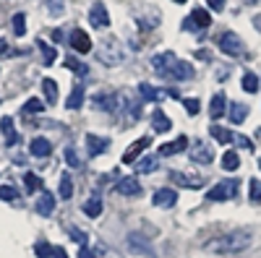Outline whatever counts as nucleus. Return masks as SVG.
Listing matches in <instances>:
<instances>
[{
    "label": "nucleus",
    "instance_id": "6e6d98bb",
    "mask_svg": "<svg viewBox=\"0 0 261 258\" xmlns=\"http://www.w3.org/2000/svg\"><path fill=\"white\" fill-rule=\"evenodd\" d=\"M258 167H261V159H258Z\"/></svg>",
    "mask_w": 261,
    "mask_h": 258
},
{
    "label": "nucleus",
    "instance_id": "5701e85b",
    "mask_svg": "<svg viewBox=\"0 0 261 258\" xmlns=\"http://www.w3.org/2000/svg\"><path fill=\"white\" fill-rule=\"evenodd\" d=\"M139 94H141V99L144 102H160L162 99V92H157L151 83H146V81H141L139 83Z\"/></svg>",
    "mask_w": 261,
    "mask_h": 258
},
{
    "label": "nucleus",
    "instance_id": "6ab92c4d",
    "mask_svg": "<svg viewBox=\"0 0 261 258\" xmlns=\"http://www.w3.org/2000/svg\"><path fill=\"white\" fill-rule=\"evenodd\" d=\"M94 110H105V112L118 110V97L115 94H97L94 97Z\"/></svg>",
    "mask_w": 261,
    "mask_h": 258
},
{
    "label": "nucleus",
    "instance_id": "f03ea898",
    "mask_svg": "<svg viewBox=\"0 0 261 258\" xmlns=\"http://www.w3.org/2000/svg\"><path fill=\"white\" fill-rule=\"evenodd\" d=\"M253 243V235L248 230H230L225 235H217V238L206 240V250L212 253H241Z\"/></svg>",
    "mask_w": 261,
    "mask_h": 258
},
{
    "label": "nucleus",
    "instance_id": "20e7f679",
    "mask_svg": "<svg viewBox=\"0 0 261 258\" xmlns=\"http://www.w3.org/2000/svg\"><path fill=\"white\" fill-rule=\"evenodd\" d=\"M217 47L230 58H238V55H243V39L235 32H222L220 37H217Z\"/></svg>",
    "mask_w": 261,
    "mask_h": 258
},
{
    "label": "nucleus",
    "instance_id": "9b49d317",
    "mask_svg": "<svg viewBox=\"0 0 261 258\" xmlns=\"http://www.w3.org/2000/svg\"><path fill=\"white\" fill-rule=\"evenodd\" d=\"M89 21H92V26H97V29L110 26V16H107L105 3H94V6H92V11H89Z\"/></svg>",
    "mask_w": 261,
    "mask_h": 258
},
{
    "label": "nucleus",
    "instance_id": "c9c22d12",
    "mask_svg": "<svg viewBox=\"0 0 261 258\" xmlns=\"http://www.w3.org/2000/svg\"><path fill=\"white\" fill-rule=\"evenodd\" d=\"M0 201H11V204H18V190L13 185H3L0 188Z\"/></svg>",
    "mask_w": 261,
    "mask_h": 258
},
{
    "label": "nucleus",
    "instance_id": "7ed1b4c3",
    "mask_svg": "<svg viewBox=\"0 0 261 258\" xmlns=\"http://www.w3.org/2000/svg\"><path fill=\"white\" fill-rule=\"evenodd\" d=\"M97 55H99V60L105 63V66H120L123 63V47H120V42L115 37L102 39L99 47H97Z\"/></svg>",
    "mask_w": 261,
    "mask_h": 258
},
{
    "label": "nucleus",
    "instance_id": "09e8293b",
    "mask_svg": "<svg viewBox=\"0 0 261 258\" xmlns=\"http://www.w3.org/2000/svg\"><path fill=\"white\" fill-rule=\"evenodd\" d=\"M53 258H68V255H65V250H63V248H58V245H55V250H53Z\"/></svg>",
    "mask_w": 261,
    "mask_h": 258
},
{
    "label": "nucleus",
    "instance_id": "39448f33",
    "mask_svg": "<svg viewBox=\"0 0 261 258\" xmlns=\"http://www.w3.org/2000/svg\"><path fill=\"white\" fill-rule=\"evenodd\" d=\"M235 193H238V183L235 180H222V183H217L214 188L206 190V198L209 201H230Z\"/></svg>",
    "mask_w": 261,
    "mask_h": 258
},
{
    "label": "nucleus",
    "instance_id": "473e14b6",
    "mask_svg": "<svg viewBox=\"0 0 261 258\" xmlns=\"http://www.w3.org/2000/svg\"><path fill=\"white\" fill-rule=\"evenodd\" d=\"M238 164H241V159H238V154H235V152H225V154H222V169L235 172V169H238Z\"/></svg>",
    "mask_w": 261,
    "mask_h": 258
},
{
    "label": "nucleus",
    "instance_id": "864d4df0",
    "mask_svg": "<svg viewBox=\"0 0 261 258\" xmlns=\"http://www.w3.org/2000/svg\"><path fill=\"white\" fill-rule=\"evenodd\" d=\"M243 3H246V6H253V3H258V0H243Z\"/></svg>",
    "mask_w": 261,
    "mask_h": 258
},
{
    "label": "nucleus",
    "instance_id": "aec40b11",
    "mask_svg": "<svg viewBox=\"0 0 261 258\" xmlns=\"http://www.w3.org/2000/svg\"><path fill=\"white\" fill-rule=\"evenodd\" d=\"M37 47H39V52H42V63H45V66H53V63L58 60V50H55L53 45H47L45 39H37Z\"/></svg>",
    "mask_w": 261,
    "mask_h": 258
},
{
    "label": "nucleus",
    "instance_id": "e433bc0d",
    "mask_svg": "<svg viewBox=\"0 0 261 258\" xmlns=\"http://www.w3.org/2000/svg\"><path fill=\"white\" fill-rule=\"evenodd\" d=\"M42 110H45V102H39V99H34V97L24 104V115H32V112L37 115V112H42Z\"/></svg>",
    "mask_w": 261,
    "mask_h": 258
},
{
    "label": "nucleus",
    "instance_id": "f8f14e48",
    "mask_svg": "<svg viewBox=\"0 0 261 258\" xmlns=\"http://www.w3.org/2000/svg\"><path fill=\"white\" fill-rule=\"evenodd\" d=\"M86 149H89V154H92V157H97V154H105L107 149H110V138L89 133V136H86Z\"/></svg>",
    "mask_w": 261,
    "mask_h": 258
},
{
    "label": "nucleus",
    "instance_id": "2eb2a0df",
    "mask_svg": "<svg viewBox=\"0 0 261 258\" xmlns=\"http://www.w3.org/2000/svg\"><path fill=\"white\" fill-rule=\"evenodd\" d=\"M188 149V138L186 136H178L175 141H170V144H162L160 146V157H172V154H180Z\"/></svg>",
    "mask_w": 261,
    "mask_h": 258
},
{
    "label": "nucleus",
    "instance_id": "2f4dec72",
    "mask_svg": "<svg viewBox=\"0 0 261 258\" xmlns=\"http://www.w3.org/2000/svg\"><path fill=\"white\" fill-rule=\"evenodd\" d=\"M24 185H27V193L42 190V178L34 175V172H24Z\"/></svg>",
    "mask_w": 261,
    "mask_h": 258
},
{
    "label": "nucleus",
    "instance_id": "9d476101",
    "mask_svg": "<svg viewBox=\"0 0 261 258\" xmlns=\"http://www.w3.org/2000/svg\"><path fill=\"white\" fill-rule=\"evenodd\" d=\"M151 201H154V206H160V209H172V206L178 204V193L172 190V188H160Z\"/></svg>",
    "mask_w": 261,
    "mask_h": 258
},
{
    "label": "nucleus",
    "instance_id": "f704fd0d",
    "mask_svg": "<svg viewBox=\"0 0 261 258\" xmlns=\"http://www.w3.org/2000/svg\"><path fill=\"white\" fill-rule=\"evenodd\" d=\"M71 196H73V180H71L68 175H63V178H60V198L68 201Z\"/></svg>",
    "mask_w": 261,
    "mask_h": 258
},
{
    "label": "nucleus",
    "instance_id": "4468645a",
    "mask_svg": "<svg viewBox=\"0 0 261 258\" xmlns=\"http://www.w3.org/2000/svg\"><path fill=\"white\" fill-rule=\"evenodd\" d=\"M29 152H32V157L45 159V157H50V154H53V144H50L47 138L37 136V138H32V144H29Z\"/></svg>",
    "mask_w": 261,
    "mask_h": 258
},
{
    "label": "nucleus",
    "instance_id": "0eeeda50",
    "mask_svg": "<svg viewBox=\"0 0 261 258\" xmlns=\"http://www.w3.org/2000/svg\"><path fill=\"white\" fill-rule=\"evenodd\" d=\"M191 162L193 164H212L214 162V149L209 144H196L191 149Z\"/></svg>",
    "mask_w": 261,
    "mask_h": 258
},
{
    "label": "nucleus",
    "instance_id": "1a4fd4ad",
    "mask_svg": "<svg viewBox=\"0 0 261 258\" xmlns=\"http://www.w3.org/2000/svg\"><path fill=\"white\" fill-rule=\"evenodd\" d=\"M149 144H151V141H149V136H141L139 141H134V144L128 146V152L123 154V164H136V162H139V154L144 152V149H146Z\"/></svg>",
    "mask_w": 261,
    "mask_h": 258
},
{
    "label": "nucleus",
    "instance_id": "4be33fe9",
    "mask_svg": "<svg viewBox=\"0 0 261 258\" xmlns=\"http://www.w3.org/2000/svg\"><path fill=\"white\" fill-rule=\"evenodd\" d=\"M225 94H214L212 97V104H209V115H212V120H220L222 115H225Z\"/></svg>",
    "mask_w": 261,
    "mask_h": 258
},
{
    "label": "nucleus",
    "instance_id": "393cba45",
    "mask_svg": "<svg viewBox=\"0 0 261 258\" xmlns=\"http://www.w3.org/2000/svg\"><path fill=\"white\" fill-rule=\"evenodd\" d=\"M246 118H248V104L232 102V107H230V120H232V123H243Z\"/></svg>",
    "mask_w": 261,
    "mask_h": 258
},
{
    "label": "nucleus",
    "instance_id": "f257e3e1",
    "mask_svg": "<svg viewBox=\"0 0 261 258\" xmlns=\"http://www.w3.org/2000/svg\"><path fill=\"white\" fill-rule=\"evenodd\" d=\"M151 68H154L162 78L170 81H188L193 76V66L186 60H178L172 52H160L151 58Z\"/></svg>",
    "mask_w": 261,
    "mask_h": 258
},
{
    "label": "nucleus",
    "instance_id": "49530a36",
    "mask_svg": "<svg viewBox=\"0 0 261 258\" xmlns=\"http://www.w3.org/2000/svg\"><path fill=\"white\" fill-rule=\"evenodd\" d=\"M68 232H71V238H73V240H79V243H81V245H84V243H86V235H84V232H81V230H73V227H71V230H68Z\"/></svg>",
    "mask_w": 261,
    "mask_h": 258
},
{
    "label": "nucleus",
    "instance_id": "f3484780",
    "mask_svg": "<svg viewBox=\"0 0 261 258\" xmlns=\"http://www.w3.org/2000/svg\"><path fill=\"white\" fill-rule=\"evenodd\" d=\"M170 180L172 183H180L183 188H191V190H199L204 185L201 178H191V175H186V172H170Z\"/></svg>",
    "mask_w": 261,
    "mask_h": 258
},
{
    "label": "nucleus",
    "instance_id": "423d86ee",
    "mask_svg": "<svg viewBox=\"0 0 261 258\" xmlns=\"http://www.w3.org/2000/svg\"><path fill=\"white\" fill-rule=\"evenodd\" d=\"M209 26H212V16L206 8H193V13L183 24V29H209Z\"/></svg>",
    "mask_w": 261,
    "mask_h": 258
},
{
    "label": "nucleus",
    "instance_id": "dca6fc26",
    "mask_svg": "<svg viewBox=\"0 0 261 258\" xmlns=\"http://www.w3.org/2000/svg\"><path fill=\"white\" fill-rule=\"evenodd\" d=\"M34 209H37V214H42V217H50V214L55 211V196L47 193V190H42V196L37 198Z\"/></svg>",
    "mask_w": 261,
    "mask_h": 258
},
{
    "label": "nucleus",
    "instance_id": "37998d69",
    "mask_svg": "<svg viewBox=\"0 0 261 258\" xmlns=\"http://www.w3.org/2000/svg\"><path fill=\"white\" fill-rule=\"evenodd\" d=\"M206 6H209L212 11H217V13H222L225 6H227V0H206Z\"/></svg>",
    "mask_w": 261,
    "mask_h": 258
},
{
    "label": "nucleus",
    "instance_id": "ea45409f",
    "mask_svg": "<svg viewBox=\"0 0 261 258\" xmlns=\"http://www.w3.org/2000/svg\"><path fill=\"white\" fill-rule=\"evenodd\" d=\"M248 185H251V201H253V204H258V201H261V180H256V178H253Z\"/></svg>",
    "mask_w": 261,
    "mask_h": 258
},
{
    "label": "nucleus",
    "instance_id": "412c9836",
    "mask_svg": "<svg viewBox=\"0 0 261 258\" xmlns=\"http://www.w3.org/2000/svg\"><path fill=\"white\" fill-rule=\"evenodd\" d=\"M0 131H3L8 146H16L18 144V133H16V128H13V118H3V120H0Z\"/></svg>",
    "mask_w": 261,
    "mask_h": 258
},
{
    "label": "nucleus",
    "instance_id": "603ef678",
    "mask_svg": "<svg viewBox=\"0 0 261 258\" xmlns=\"http://www.w3.org/2000/svg\"><path fill=\"white\" fill-rule=\"evenodd\" d=\"M53 39H55V42H60V39H63V32H60V29H55V32H53Z\"/></svg>",
    "mask_w": 261,
    "mask_h": 258
},
{
    "label": "nucleus",
    "instance_id": "58836bf2",
    "mask_svg": "<svg viewBox=\"0 0 261 258\" xmlns=\"http://www.w3.org/2000/svg\"><path fill=\"white\" fill-rule=\"evenodd\" d=\"M53 250H55V245H50V243H37V245H34V253H37L39 258H50Z\"/></svg>",
    "mask_w": 261,
    "mask_h": 258
},
{
    "label": "nucleus",
    "instance_id": "c03bdc74",
    "mask_svg": "<svg viewBox=\"0 0 261 258\" xmlns=\"http://www.w3.org/2000/svg\"><path fill=\"white\" fill-rule=\"evenodd\" d=\"M47 8H50V13L60 16L63 13V0H47Z\"/></svg>",
    "mask_w": 261,
    "mask_h": 258
},
{
    "label": "nucleus",
    "instance_id": "a18cd8bd",
    "mask_svg": "<svg viewBox=\"0 0 261 258\" xmlns=\"http://www.w3.org/2000/svg\"><path fill=\"white\" fill-rule=\"evenodd\" d=\"M232 144H235V146H243V149H248V152L253 149L251 138H246V136H235V138H232Z\"/></svg>",
    "mask_w": 261,
    "mask_h": 258
},
{
    "label": "nucleus",
    "instance_id": "8fccbe9b",
    "mask_svg": "<svg viewBox=\"0 0 261 258\" xmlns=\"http://www.w3.org/2000/svg\"><path fill=\"white\" fill-rule=\"evenodd\" d=\"M253 26H256V32H261V13L253 16Z\"/></svg>",
    "mask_w": 261,
    "mask_h": 258
},
{
    "label": "nucleus",
    "instance_id": "3c124183",
    "mask_svg": "<svg viewBox=\"0 0 261 258\" xmlns=\"http://www.w3.org/2000/svg\"><path fill=\"white\" fill-rule=\"evenodd\" d=\"M3 52H8V42L0 39V55H3Z\"/></svg>",
    "mask_w": 261,
    "mask_h": 258
},
{
    "label": "nucleus",
    "instance_id": "bb28decb",
    "mask_svg": "<svg viewBox=\"0 0 261 258\" xmlns=\"http://www.w3.org/2000/svg\"><path fill=\"white\" fill-rule=\"evenodd\" d=\"M42 89H45L47 104H55V102H58V83H55L53 78H42Z\"/></svg>",
    "mask_w": 261,
    "mask_h": 258
},
{
    "label": "nucleus",
    "instance_id": "7c9ffc66",
    "mask_svg": "<svg viewBox=\"0 0 261 258\" xmlns=\"http://www.w3.org/2000/svg\"><path fill=\"white\" fill-rule=\"evenodd\" d=\"M11 26H13V34H16V37H24V34H27V16H24V13H16V16L11 18Z\"/></svg>",
    "mask_w": 261,
    "mask_h": 258
},
{
    "label": "nucleus",
    "instance_id": "4c0bfd02",
    "mask_svg": "<svg viewBox=\"0 0 261 258\" xmlns=\"http://www.w3.org/2000/svg\"><path fill=\"white\" fill-rule=\"evenodd\" d=\"M65 162H68V167H73V169H79L81 167V157H79V152L76 149H65Z\"/></svg>",
    "mask_w": 261,
    "mask_h": 258
},
{
    "label": "nucleus",
    "instance_id": "de8ad7c7",
    "mask_svg": "<svg viewBox=\"0 0 261 258\" xmlns=\"http://www.w3.org/2000/svg\"><path fill=\"white\" fill-rule=\"evenodd\" d=\"M79 258H94V250L92 248H81L79 250Z\"/></svg>",
    "mask_w": 261,
    "mask_h": 258
},
{
    "label": "nucleus",
    "instance_id": "c756f323",
    "mask_svg": "<svg viewBox=\"0 0 261 258\" xmlns=\"http://www.w3.org/2000/svg\"><path fill=\"white\" fill-rule=\"evenodd\" d=\"M84 214H86V217H99V214H102V201L94 196V198H89V201H86L84 204Z\"/></svg>",
    "mask_w": 261,
    "mask_h": 258
},
{
    "label": "nucleus",
    "instance_id": "79ce46f5",
    "mask_svg": "<svg viewBox=\"0 0 261 258\" xmlns=\"http://www.w3.org/2000/svg\"><path fill=\"white\" fill-rule=\"evenodd\" d=\"M183 104H186V110H188V115H196L199 112V99H193V97H188V99H183Z\"/></svg>",
    "mask_w": 261,
    "mask_h": 258
},
{
    "label": "nucleus",
    "instance_id": "ddd939ff",
    "mask_svg": "<svg viewBox=\"0 0 261 258\" xmlns=\"http://www.w3.org/2000/svg\"><path fill=\"white\" fill-rule=\"evenodd\" d=\"M115 188H118V193H123V196H139V193H141V183H139V178H134V175L120 178Z\"/></svg>",
    "mask_w": 261,
    "mask_h": 258
},
{
    "label": "nucleus",
    "instance_id": "c85d7f7f",
    "mask_svg": "<svg viewBox=\"0 0 261 258\" xmlns=\"http://www.w3.org/2000/svg\"><path fill=\"white\" fill-rule=\"evenodd\" d=\"M209 133H212L217 141H220V144H232V138H235V136L227 131V128H220V125H212V128H209Z\"/></svg>",
    "mask_w": 261,
    "mask_h": 258
},
{
    "label": "nucleus",
    "instance_id": "cd10ccee",
    "mask_svg": "<svg viewBox=\"0 0 261 258\" xmlns=\"http://www.w3.org/2000/svg\"><path fill=\"white\" fill-rule=\"evenodd\" d=\"M81 104H84V86L79 83L76 89L71 92V97H68V102H65V107H68V110H79Z\"/></svg>",
    "mask_w": 261,
    "mask_h": 258
},
{
    "label": "nucleus",
    "instance_id": "6e6552de",
    "mask_svg": "<svg viewBox=\"0 0 261 258\" xmlns=\"http://www.w3.org/2000/svg\"><path fill=\"white\" fill-rule=\"evenodd\" d=\"M68 42H71V47H73L76 52H81V55L92 50V39H89V34H86L84 29H73L71 37H68Z\"/></svg>",
    "mask_w": 261,
    "mask_h": 258
},
{
    "label": "nucleus",
    "instance_id": "a878e982",
    "mask_svg": "<svg viewBox=\"0 0 261 258\" xmlns=\"http://www.w3.org/2000/svg\"><path fill=\"white\" fill-rule=\"evenodd\" d=\"M134 167H136L139 175H149V172H154V169H157V159H154V157H141Z\"/></svg>",
    "mask_w": 261,
    "mask_h": 258
},
{
    "label": "nucleus",
    "instance_id": "b1692460",
    "mask_svg": "<svg viewBox=\"0 0 261 258\" xmlns=\"http://www.w3.org/2000/svg\"><path fill=\"white\" fill-rule=\"evenodd\" d=\"M151 125H154V131L157 133H167L170 128H172V123H170V118L162 112V110H157L154 115H151Z\"/></svg>",
    "mask_w": 261,
    "mask_h": 258
},
{
    "label": "nucleus",
    "instance_id": "72a5a7b5",
    "mask_svg": "<svg viewBox=\"0 0 261 258\" xmlns=\"http://www.w3.org/2000/svg\"><path fill=\"white\" fill-rule=\"evenodd\" d=\"M241 86H243V89H246L248 94H256V92H258V78H256L253 73H243Z\"/></svg>",
    "mask_w": 261,
    "mask_h": 258
},
{
    "label": "nucleus",
    "instance_id": "a211bd4d",
    "mask_svg": "<svg viewBox=\"0 0 261 258\" xmlns=\"http://www.w3.org/2000/svg\"><path fill=\"white\" fill-rule=\"evenodd\" d=\"M128 245H130V250H134V253H141V255H146V258H154V250H151L149 243H146L144 238H139L136 232L128 235Z\"/></svg>",
    "mask_w": 261,
    "mask_h": 258
},
{
    "label": "nucleus",
    "instance_id": "5fc2aeb1",
    "mask_svg": "<svg viewBox=\"0 0 261 258\" xmlns=\"http://www.w3.org/2000/svg\"><path fill=\"white\" fill-rule=\"evenodd\" d=\"M172 3H186V0H172Z\"/></svg>",
    "mask_w": 261,
    "mask_h": 258
},
{
    "label": "nucleus",
    "instance_id": "a19ab883",
    "mask_svg": "<svg viewBox=\"0 0 261 258\" xmlns=\"http://www.w3.org/2000/svg\"><path fill=\"white\" fill-rule=\"evenodd\" d=\"M65 68H71V71H76L79 76H86V71H89V68H86L84 63H79V60H65Z\"/></svg>",
    "mask_w": 261,
    "mask_h": 258
}]
</instances>
